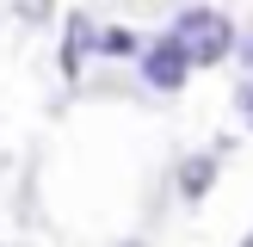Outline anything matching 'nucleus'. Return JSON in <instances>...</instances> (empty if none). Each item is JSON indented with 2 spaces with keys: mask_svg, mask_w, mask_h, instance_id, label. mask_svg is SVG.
Returning a JSON list of instances; mask_svg holds the SVG:
<instances>
[{
  "mask_svg": "<svg viewBox=\"0 0 253 247\" xmlns=\"http://www.w3.org/2000/svg\"><path fill=\"white\" fill-rule=\"evenodd\" d=\"M99 43H105V49H118V56H124V49H136V37H130V31H105Z\"/></svg>",
  "mask_w": 253,
  "mask_h": 247,
  "instance_id": "6",
  "label": "nucleus"
},
{
  "mask_svg": "<svg viewBox=\"0 0 253 247\" xmlns=\"http://www.w3.org/2000/svg\"><path fill=\"white\" fill-rule=\"evenodd\" d=\"M241 247H253V235H247V241H241Z\"/></svg>",
  "mask_w": 253,
  "mask_h": 247,
  "instance_id": "8",
  "label": "nucleus"
},
{
  "mask_svg": "<svg viewBox=\"0 0 253 247\" xmlns=\"http://www.w3.org/2000/svg\"><path fill=\"white\" fill-rule=\"evenodd\" d=\"M86 49H93V25H86V12H74L68 19V37H62V74H81V62H86Z\"/></svg>",
  "mask_w": 253,
  "mask_h": 247,
  "instance_id": "3",
  "label": "nucleus"
},
{
  "mask_svg": "<svg viewBox=\"0 0 253 247\" xmlns=\"http://www.w3.org/2000/svg\"><path fill=\"white\" fill-rule=\"evenodd\" d=\"M247 62H253V43H247Z\"/></svg>",
  "mask_w": 253,
  "mask_h": 247,
  "instance_id": "9",
  "label": "nucleus"
},
{
  "mask_svg": "<svg viewBox=\"0 0 253 247\" xmlns=\"http://www.w3.org/2000/svg\"><path fill=\"white\" fill-rule=\"evenodd\" d=\"M173 43L185 49V62H192V68H210V62L229 56L235 25L222 19L216 6H192V12H179V25H173Z\"/></svg>",
  "mask_w": 253,
  "mask_h": 247,
  "instance_id": "1",
  "label": "nucleus"
},
{
  "mask_svg": "<svg viewBox=\"0 0 253 247\" xmlns=\"http://www.w3.org/2000/svg\"><path fill=\"white\" fill-rule=\"evenodd\" d=\"M247 118H253V93H247Z\"/></svg>",
  "mask_w": 253,
  "mask_h": 247,
  "instance_id": "7",
  "label": "nucleus"
},
{
  "mask_svg": "<svg viewBox=\"0 0 253 247\" xmlns=\"http://www.w3.org/2000/svg\"><path fill=\"white\" fill-rule=\"evenodd\" d=\"M210 179H216V161H210V155H198L192 167L179 173V192H185V198H204V192H210Z\"/></svg>",
  "mask_w": 253,
  "mask_h": 247,
  "instance_id": "4",
  "label": "nucleus"
},
{
  "mask_svg": "<svg viewBox=\"0 0 253 247\" xmlns=\"http://www.w3.org/2000/svg\"><path fill=\"white\" fill-rule=\"evenodd\" d=\"M12 6H19V19H31V25L49 19V0H12Z\"/></svg>",
  "mask_w": 253,
  "mask_h": 247,
  "instance_id": "5",
  "label": "nucleus"
},
{
  "mask_svg": "<svg viewBox=\"0 0 253 247\" xmlns=\"http://www.w3.org/2000/svg\"><path fill=\"white\" fill-rule=\"evenodd\" d=\"M185 68H192V62H185V49L173 43V37H161V43L142 56V74L155 86H185Z\"/></svg>",
  "mask_w": 253,
  "mask_h": 247,
  "instance_id": "2",
  "label": "nucleus"
}]
</instances>
